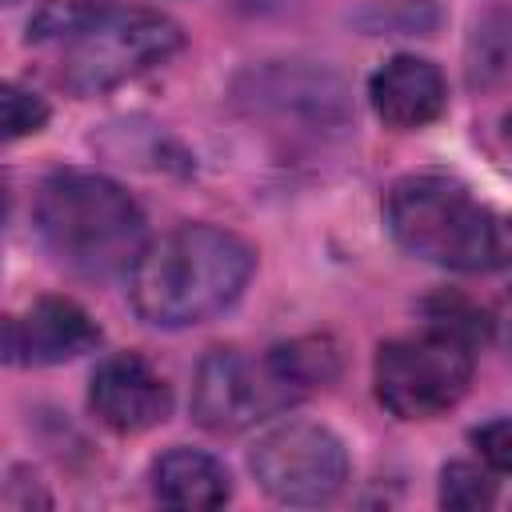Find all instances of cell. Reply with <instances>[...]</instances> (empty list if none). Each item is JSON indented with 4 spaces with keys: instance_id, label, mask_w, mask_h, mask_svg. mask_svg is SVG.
<instances>
[{
    "instance_id": "cell-7",
    "label": "cell",
    "mask_w": 512,
    "mask_h": 512,
    "mask_svg": "<svg viewBox=\"0 0 512 512\" xmlns=\"http://www.w3.org/2000/svg\"><path fill=\"white\" fill-rule=\"evenodd\" d=\"M248 472L276 504H328L348 484V448L316 420H284L256 436Z\"/></svg>"
},
{
    "instance_id": "cell-4",
    "label": "cell",
    "mask_w": 512,
    "mask_h": 512,
    "mask_svg": "<svg viewBox=\"0 0 512 512\" xmlns=\"http://www.w3.org/2000/svg\"><path fill=\"white\" fill-rule=\"evenodd\" d=\"M36 232L52 260L80 280L132 272L144 252V212L108 176L64 168L36 192Z\"/></svg>"
},
{
    "instance_id": "cell-19",
    "label": "cell",
    "mask_w": 512,
    "mask_h": 512,
    "mask_svg": "<svg viewBox=\"0 0 512 512\" xmlns=\"http://www.w3.org/2000/svg\"><path fill=\"white\" fill-rule=\"evenodd\" d=\"M4 4H16V0H4Z\"/></svg>"
},
{
    "instance_id": "cell-3",
    "label": "cell",
    "mask_w": 512,
    "mask_h": 512,
    "mask_svg": "<svg viewBox=\"0 0 512 512\" xmlns=\"http://www.w3.org/2000/svg\"><path fill=\"white\" fill-rule=\"evenodd\" d=\"M392 240L428 264L452 272H496L512 264V216L484 204L448 172L400 176L384 196Z\"/></svg>"
},
{
    "instance_id": "cell-17",
    "label": "cell",
    "mask_w": 512,
    "mask_h": 512,
    "mask_svg": "<svg viewBox=\"0 0 512 512\" xmlns=\"http://www.w3.org/2000/svg\"><path fill=\"white\" fill-rule=\"evenodd\" d=\"M504 344H508V356H512V300H508V312H504Z\"/></svg>"
},
{
    "instance_id": "cell-2",
    "label": "cell",
    "mask_w": 512,
    "mask_h": 512,
    "mask_svg": "<svg viewBox=\"0 0 512 512\" xmlns=\"http://www.w3.org/2000/svg\"><path fill=\"white\" fill-rule=\"evenodd\" d=\"M340 376V348L328 336L272 344L256 360L240 348H212L192 376V416L208 432H240Z\"/></svg>"
},
{
    "instance_id": "cell-8",
    "label": "cell",
    "mask_w": 512,
    "mask_h": 512,
    "mask_svg": "<svg viewBox=\"0 0 512 512\" xmlns=\"http://www.w3.org/2000/svg\"><path fill=\"white\" fill-rule=\"evenodd\" d=\"M88 408L104 428L136 436L172 416V384L148 356L112 352L88 380Z\"/></svg>"
},
{
    "instance_id": "cell-16",
    "label": "cell",
    "mask_w": 512,
    "mask_h": 512,
    "mask_svg": "<svg viewBox=\"0 0 512 512\" xmlns=\"http://www.w3.org/2000/svg\"><path fill=\"white\" fill-rule=\"evenodd\" d=\"M472 444L488 468L512 476V416H496V420L472 428Z\"/></svg>"
},
{
    "instance_id": "cell-11",
    "label": "cell",
    "mask_w": 512,
    "mask_h": 512,
    "mask_svg": "<svg viewBox=\"0 0 512 512\" xmlns=\"http://www.w3.org/2000/svg\"><path fill=\"white\" fill-rule=\"evenodd\" d=\"M152 492L168 508L208 512L232 496L228 468L200 448H168L152 460Z\"/></svg>"
},
{
    "instance_id": "cell-9",
    "label": "cell",
    "mask_w": 512,
    "mask_h": 512,
    "mask_svg": "<svg viewBox=\"0 0 512 512\" xmlns=\"http://www.w3.org/2000/svg\"><path fill=\"white\" fill-rule=\"evenodd\" d=\"M100 344V324L68 296H40L24 316H8L4 324V356L8 364L44 368L64 364Z\"/></svg>"
},
{
    "instance_id": "cell-5",
    "label": "cell",
    "mask_w": 512,
    "mask_h": 512,
    "mask_svg": "<svg viewBox=\"0 0 512 512\" xmlns=\"http://www.w3.org/2000/svg\"><path fill=\"white\" fill-rule=\"evenodd\" d=\"M476 372V340L452 324L424 320L420 332L392 336L376 348V400L396 420H432L460 404Z\"/></svg>"
},
{
    "instance_id": "cell-18",
    "label": "cell",
    "mask_w": 512,
    "mask_h": 512,
    "mask_svg": "<svg viewBox=\"0 0 512 512\" xmlns=\"http://www.w3.org/2000/svg\"><path fill=\"white\" fill-rule=\"evenodd\" d=\"M504 140H508V148H512V112L504 116Z\"/></svg>"
},
{
    "instance_id": "cell-12",
    "label": "cell",
    "mask_w": 512,
    "mask_h": 512,
    "mask_svg": "<svg viewBox=\"0 0 512 512\" xmlns=\"http://www.w3.org/2000/svg\"><path fill=\"white\" fill-rule=\"evenodd\" d=\"M464 72L472 88H492L512 76V8H488L472 24Z\"/></svg>"
},
{
    "instance_id": "cell-15",
    "label": "cell",
    "mask_w": 512,
    "mask_h": 512,
    "mask_svg": "<svg viewBox=\"0 0 512 512\" xmlns=\"http://www.w3.org/2000/svg\"><path fill=\"white\" fill-rule=\"evenodd\" d=\"M48 124V104L44 96L20 88V84H4V136L8 140H20V136H32Z\"/></svg>"
},
{
    "instance_id": "cell-6",
    "label": "cell",
    "mask_w": 512,
    "mask_h": 512,
    "mask_svg": "<svg viewBox=\"0 0 512 512\" xmlns=\"http://www.w3.org/2000/svg\"><path fill=\"white\" fill-rule=\"evenodd\" d=\"M180 44L184 32L164 12L116 8L100 0L88 24L64 40L60 84L72 96H104L152 64H164L172 52H180Z\"/></svg>"
},
{
    "instance_id": "cell-13",
    "label": "cell",
    "mask_w": 512,
    "mask_h": 512,
    "mask_svg": "<svg viewBox=\"0 0 512 512\" xmlns=\"http://www.w3.org/2000/svg\"><path fill=\"white\" fill-rule=\"evenodd\" d=\"M440 504L444 508H460V512H476V508H492L496 504V480L476 468V464H444L440 468Z\"/></svg>"
},
{
    "instance_id": "cell-14",
    "label": "cell",
    "mask_w": 512,
    "mask_h": 512,
    "mask_svg": "<svg viewBox=\"0 0 512 512\" xmlns=\"http://www.w3.org/2000/svg\"><path fill=\"white\" fill-rule=\"evenodd\" d=\"M100 8V0H48L28 20V40H68L88 24V16Z\"/></svg>"
},
{
    "instance_id": "cell-10",
    "label": "cell",
    "mask_w": 512,
    "mask_h": 512,
    "mask_svg": "<svg viewBox=\"0 0 512 512\" xmlns=\"http://www.w3.org/2000/svg\"><path fill=\"white\" fill-rule=\"evenodd\" d=\"M368 100H372V112L396 128V132H416L432 120L444 116L448 108V84H444V72L424 60V56H412V52H400L392 60H384L372 80H368Z\"/></svg>"
},
{
    "instance_id": "cell-1",
    "label": "cell",
    "mask_w": 512,
    "mask_h": 512,
    "mask_svg": "<svg viewBox=\"0 0 512 512\" xmlns=\"http://www.w3.org/2000/svg\"><path fill=\"white\" fill-rule=\"evenodd\" d=\"M256 272V252L228 228L180 224L144 244L128 272V300L144 324L192 328L228 312Z\"/></svg>"
}]
</instances>
